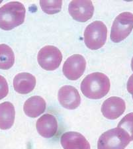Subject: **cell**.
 Segmentation results:
<instances>
[{
    "mask_svg": "<svg viewBox=\"0 0 133 149\" xmlns=\"http://www.w3.org/2000/svg\"><path fill=\"white\" fill-rule=\"evenodd\" d=\"M133 29V14L123 12L113 21L110 37L113 42L118 43L125 40Z\"/></svg>",
    "mask_w": 133,
    "mask_h": 149,
    "instance_id": "cell-5",
    "label": "cell"
},
{
    "mask_svg": "<svg viewBox=\"0 0 133 149\" xmlns=\"http://www.w3.org/2000/svg\"><path fill=\"white\" fill-rule=\"evenodd\" d=\"M131 68H132V70L133 71V57H132V61H131Z\"/></svg>",
    "mask_w": 133,
    "mask_h": 149,
    "instance_id": "cell-21",
    "label": "cell"
},
{
    "mask_svg": "<svg viewBox=\"0 0 133 149\" xmlns=\"http://www.w3.org/2000/svg\"><path fill=\"white\" fill-rule=\"evenodd\" d=\"M127 90L130 93L133 95V74L130 76L127 81Z\"/></svg>",
    "mask_w": 133,
    "mask_h": 149,
    "instance_id": "cell-20",
    "label": "cell"
},
{
    "mask_svg": "<svg viewBox=\"0 0 133 149\" xmlns=\"http://www.w3.org/2000/svg\"><path fill=\"white\" fill-rule=\"evenodd\" d=\"M132 99H133V95H132Z\"/></svg>",
    "mask_w": 133,
    "mask_h": 149,
    "instance_id": "cell-22",
    "label": "cell"
},
{
    "mask_svg": "<svg viewBox=\"0 0 133 149\" xmlns=\"http://www.w3.org/2000/svg\"><path fill=\"white\" fill-rule=\"evenodd\" d=\"M62 60V54L57 47L47 45L42 48L37 55V61L41 68L47 71L56 70Z\"/></svg>",
    "mask_w": 133,
    "mask_h": 149,
    "instance_id": "cell-6",
    "label": "cell"
},
{
    "mask_svg": "<svg viewBox=\"0 0 133 149\" xmlns=\"http://www.w3.org/2000/svg\"><path fill=\"white\" fill-rule=\"evenodd\" d=\"M109 78L103 73L89 74L81 81L80 88L84 96L92 100H99L107 94L110 90Z\"/></svg>",
    "mask_w": 133,
    "mask_h": 149,
    "instance_id": "cell-1",
    "label": "cell"
},
{
    "mask_svg": "<svg viewBox=\"0 0 133 149\" xmlns=\"http://www.w3.org/2000/svg\"><path fill=\"white\" fill-rule=\"evenodd\" d=\"M60 143L64 149H91L88 140L77 132H66L62 135Z\"/></svg>",
    "mask_w": 133,
    "mask_h": 149,
    "instance_id": "cell-11",
    "label": "cell"
},
{
    "mask_svg": "<svg viewBox=\"0 0 133 149\" xmlns=\"http://www.w3.org/2000/svg\"><path fill=\"white\" fill-rule=\"evenodd\" d=\"M126 109L125 102L118 97H111L103 103L101 113L105 118L116 119L124 113Z\"/></svg>",
    "mask_w": 133,
    "mask_h": 149,
    "instance_id": "cell-10",
    "label": "cell"
},
{
    "mask_svg": "<svg viewBox=\"0 0 133 149\" xmlns=\"http://www.w3.org/2000/svg\"><path fill=\"white\" fill-rule=\"evenodd\" d=\"M46 102L40 96H33L26 101L24 104L23 110L28 117L35 118L40 116L45 111Z\"/></svg>",
    "mask_w": 133,
    "mask_h": 149,
    "instance_id": "cell-14",
    "label": "cell"
},
{
    "mask_svg": "<svg viewBox=\"0 0 133 149\" xmlns=\"http://www.w3.org/2000/svg\"><path fill=\"white\" fill-rule=\"evenodd\" d=\"M36 127L38 133L43 137L52 138L57 133V120L54 115L49 113L45 114L37 120Z\"/></svg>",
    "mask_w": 133,
    "mask_h": 149,
    "instance_id": "cell-12",
    "label": "cell"
},
{
    "mask_svg": "<svg viewBox=\"0 0 133 149\" xmlns=\"http://www.w3.org/2000/svg\"><path fill=\"white\" fill-rule=\"evenodd\" d=\"M117 127L127 131L130 135V141H133V113L126 115L118 123Z\"/></svg>",
    "mask_w": 133,
    "mask_h": 149,
    "instance_id": "cell-18",
    "label": "cell"
},
{
    "mask_svg": "<svg viewBox=\"0 0 133 149\" xmlns=\"http://www.w3.org/2000/svg\"><path fill=\"white\" fill-rule=\"evenodd\" d=\"M86 68V61L80 54L70 56L63 65V74L70 80H77L83 75Z\"/></svg>",
    "mask_w": 133,
    "mask_h": 149,
    "instance_id": "cell-7",
    "label": "cell"
},
{
    "mask_svg": "<svg viewBox=\"0 0 133 149\" xmlns=\"http://www.w3.org/2000/svg\"><path fill=\"white\" fill-rule=\"evenodd\" d=\"M36 78L31 74L19 73L13 80V87L17 92L20 94H27L32 92L36 86Z\"/></svg>",
    "mask_w": 133,
    "mask_h": 149,
    "instance_id": "cell-13",
    "label": "cell"
},
{
    "mask_svg": "<svg viewBox=\"0 0 133 149\" xmlns=\"http://www.w3.org/2000/svg\"><path fill=\"white\" fill-rule=\"evenodd\" d=\"M68 11L75 20L84 23L92 17L94 6L91 1H72L69 4Z\"/></svg>",
    "mask_w": 133,
    "mask_h": 149,
    "instance_id": "cell-8",
    "label": "cell"
},
{
    "mask_svg": "<svg viewBox=\"0 0 133 149\" xmlns=\"http://www.w3.org/2000/svg\"><path fill=\"white\" fill-rule=\"evenodd\" d=\"M15 107L11 103H0V129L7 130L13 126L15 121Z\"/></svg>",
    "mask_w": 133,
    "mask_h": 149,
    "instance_id": "cell-15",
    "label": "cell"
},
{
    "mask_svg": "<svg viewBox=\"0 0 133 149\" xmlns=\"http://www.w3.org/2000/svg\"><path fill=\"white\" fill-rule=\"evenodd\" d=\"M9 92L8 81L3 76L0 75V100L6 97Z\"/></svg>",
    "mask_w": 133,
    "mask_h": 149,
    "instance_id": "cell-19",
    "label": "cell"
},
{
    "mask_svg": "<svg viewBox=\"0 0 133 149\" xmlns=\"http://www.w3.org/2000/svg\"><path fill=\"white\" fill-rule=\"evenodd\" d=\"M26 9L23 3L11 1L0 8V28L9 31L23 24Z\"/></svg>",
    "mask_w": 133,
    "mask_h": 149,
    "instance_id": "cell-2",
    "label": "cell"
},
{
    "mask_svg": "<svg viewBox=\"0 0 133 149\" xmlns=\"http://www.w3.org/2000/svg\"><path fill=\"white\" fill-rule=\"evenodd\" d=\"M130 141L127 132L117 127L101 134L98 140L97 149H125Z\"/></svg>",
    "mask_w": 133,
    "mask_h": 149,
    "instance_id": "cell-3",
    "label": "cell"
},
{
    "mask_svg": "<svg viewBox=\"0 0 133 149\" xmlns=\"http://www.w3.org/2000/svg\"><path fill=\"white\" fill-rule=\"evenodd\" d=\"M40 8L45 13L47 14H55L62 9V1H40Z\"/></svg>",
    "mask_w": 133,
    "mask_h": 149,
    "instance_id": "cell-17",
    "label": "cell"
},
{
    "mask_svg": "<svg viewBox=\"0 0 133 149\" xmlns=\"http://www.w3.org/2000/svg\"><path fill=\"white\" fill-rule=\"evenodd\" d=\"M84 35L86 47L91 50H98L107 40V28L103 22L95 21L87 26Z\"/></svg>",
    "mask_w": 133,
    "mask_h": 149,
    "instance_id": "cell-4",
    "label": "cell"
},
{
    "mask_svg": "<svg viewBox=\"0 0 133 149\" xmlns=\"http://www.w3.org/2000/svg\"><path fill=\"white\" fill-rule=\"evenodd\" d=\"M14 62L15 55L11 48L5 44L0 45V69L9 70Z\"/></svg>",
    "mask_w": 133,
    "mask_h": 149,
    "instance_id": "cell-16",
    "label": "cell"
},
{
    "mask_svg": "<svg viewBox=\"0 0 133 149\" xmlns=\"http://www.w3.org/2000/svg\"><path fill=\"white\" fill-rule=\"evenodd\" d=\"M60 104L67 109L78 108L81 102V97L78 90L72 86H64L58 93Z\"/></svg>",
    "mask_w": 133,
    "mask_h": 149,
    "instance_id": "cell-9",
    "label": "cell"
}]
</instances>
